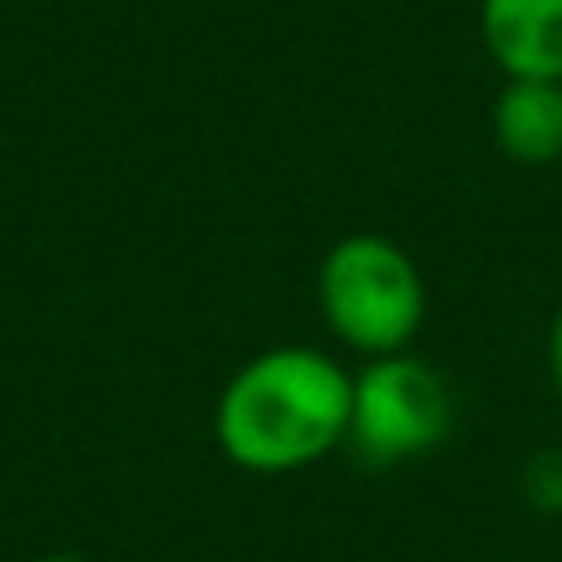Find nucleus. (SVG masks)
<instances>
[{
    "instance_id": "nucleus-1",
    "label": "nucleus",
    "mask_w": 562,
    "mask_h": 562,
    "mask_svg": "<svg viewBox=\"0 0 562 562\" xmlns=\"http://www.w3.org/2000/svg\"><path fill=\"white\" fill-rule=\"evenodd\" d=\"M356 375L311 346H277L252 356L213 415L217 449L252 474H291L326 459L350 435Z\"/></svg>"
},
{
    "instance_id": "nucleus-2",
    "label": "nucleus",
    "mask_w": 562,
    "mask_h": 562,
    "mask_svg": "<svg viewBox=\"0 0 562 562\" xmlns=\"http://www.w3.org/2000/svg\"><path fill=\"white\" fill-rule=\"evenodd\" d=\"M326 326L360 356H395L425 326V277L415 257L380 233H350L326 252L316 277Z\"/></svg>"
},
{
    "instance_id": "nucleus-3",
    "label": "nucleus",
    "mask_w": 562,
    "mask_h": 562,
    "mask_svg": "<svg viewBox=\"0 0 562 562\" xmlns=\"http://www.w3.org/2000/svg\"><path fill=\"white\" fill-rule=\"evenodd\" d=\"M454 429V390L429 360L375 356L350 385V445L370 464H405L439 449Z\"/></svg>"
},
{
    "instance_id": "nucleus-4",
    "label": "nucleus",
    "mask_w": 562,
    "mask_h": 562,
    "mask_svg": "<svg viewBox=\"0 0 562 562\" xmlns=\"http://www.w3.org/2000/svg\"><path fill=\"white\" fill-rule=\"evenodd\" d=\"M479 35L504 79H562V0H479Z\"/></svg>"
},
{
    "instance_id": "nucleus-5",
    "label": "nucleus",
    "mask_w": 562,
    "mask_h": 562,
    "mask_svg": "<svg viewBox=\"0 0 562 562\" xmlns=\"http://www.w3.org/2000/svg\"><path fill=\"white\" fill-rule=\"evenodd\" d=\"M494 144L518 168L558 164L562 158V79H508L494 99Z\"/></svg>"
},
{
    "instance_id": "nucleus-6",
    "label": "nucleus",
    "mask_w": 562,
    "mask_h": 562,
    "mask_svg": "<svg viewBox=\"0 0 562 562\" xmlns=\"http://www.w3.org/2000/svg\"><path fill=\"white\" fill-rule=\"evenodd\" d=\"M548 375H553V390L562 400V306L553 316V330H548Z\"/></svg>"
},
{
    "instance_id": "nucleus-7",
    "label": "nucleus",
    "mask_w": 562,
    "mask_h": 562,
    "mask_svg": "<svg viewBox=\"0 0 562 562\" xmlns=\"http://www.w3.org/2000/svg\"><path fill=\"white\" fill-rule=\"evenodd\" d=\"M40 562H79V558H69V553H55V558H40Z\"/></svg>"
}]
</instances>
